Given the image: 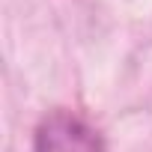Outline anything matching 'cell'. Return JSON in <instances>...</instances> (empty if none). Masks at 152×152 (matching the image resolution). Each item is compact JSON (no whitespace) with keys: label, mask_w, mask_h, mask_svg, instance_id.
<instances>
[{"label":"cell","mask_w":152,"mask_h":152,"mask_svg":"<svg viewBox=\"0 0 152 152\" xmlns=\"http://www.w3.org/2000/svg\"><path fill=\"white\" fill-rule=\"evenodd\" d=\"M36 152H104L93 125L69 110H54L36 131Z\"/></svg>","instance_id":"1"}]
</instances>
